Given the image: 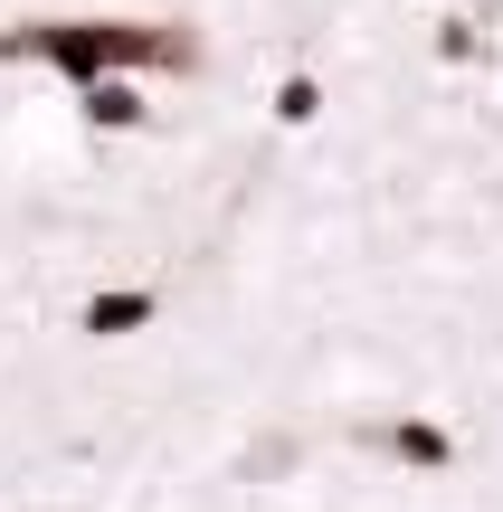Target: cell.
I'll use <instances>...</instances> for the list:
<instances>
[{"label": "cell", "mask_w": 503, "mask_h": 512, "mask_svg": "<svg viewBox=\"0 0 503 512\" xmlns=\"http://www.w3.org/2000/svg\"><path fill=\"white\" fill-rule=\"evenodd\" d=\"M10 57H38L67 86H95V76H133V67H200V38L162 29V19H19L0 29V67Z\"/></svg>", "instance_id": "cell-1"}, {"label": "cell", "mask_w": 503, "mask_h": 512, "mask_svg": "<svg viewBox=\"0 0 503 512\" xmlns=\"http://www.w3.org/2000/svg\"><path fill=\"white\" fill-rule=\"evenodd\" d=\"M86 95V124H105V133H133L143 124V95L124 86V76H95V86H76Z\"/></svg>", "instance_id": "cell-4"}, {"label": "cell", "mask_w": 503, "mask_h": 512, "mask_svg": "<svg viewBox=\"0 0 503 512\" xmlns=\"http://www.w3.org/2000/svg\"><path fill=\"white\" fill-rule=\"evenodd\" d=\"M314 105H323L314 76H285V86H276V124H314Z\"/></svg>", "instance_id": "cell-5"}, {"label": "cell", "mask_w": 503, "mask_h": 512, "mask_svg": "<svg viewBox=\"0 0 503 512\" xmlns=\"http://www.w3.org/2000/svg\"><path fill=\"white\" fill-rule=\"evenodd\" d=\"M152 313H162V294H152V285H105V294H86L76 332H95V342H124V332H143Z\"/></svg>", "instance_id": "cell-2"}, {"label": "cell", "mask_w": 503, "mask_h": 512, "mask_svg": "<svg viewBox=\"0 0 503 512\" xmlns=\"http://www.w3.org/2000/svg\"><path fill=\"white\" fill-rule=\"evenodd\" d=\"M380 446H390L399 465H418V475H447V465H456V437L437 418H390V427H380Z\"/></svg>", "instance_id": "cell-3"}]
</instances>
